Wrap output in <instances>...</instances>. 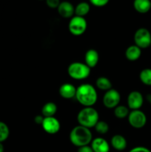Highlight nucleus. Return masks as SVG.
<instances>
[{
    "label": "nucleus",
    "instance_id": "1",
    "mask_svg": "<svg viewBox=\"0 0 151 152\" xmlns=\"http://www.w3.org/2000/svg\"><path fill=\"white\" fill-rule=\"evenodd\" d=\"M76 99L84 107H92L98 99L97 91L92 85L81 84L76 88Z\"/></svg>",
    "mask_w": 151,
    "mask_h": 152
},
{
    "label": "nucleus",
    "instance_id": "2",
    "mask_svg": "<svg viewBox=\"0 0 151 152\" xmlns=\"http://www.w3.org/2000/svg\"><path fill=\"white\" fill-rule=\"evenodd\" d=\"M69 138L73 145L79 148L89 145L93 140V135L90 129L78 125L71 130Z\"/></svg>",
    "mask_w": 151,
    "mask_h": 152
},
{
    "label": "nucleus",
    "instance_id": "3",
    "mask_svg": "<svg viewBox=\"0 0 151 152\" xmlns=\"http://www.w3.org/2000/svg\"><path fill=\"white\" fill-rule=\"evenodd\" d=\"M99 120V114L93 107H84L77 115V121L79 126L87 129L95 127Z\"/></svg>",
    "mask_w": 151,
    "mask_h": 152
},
{
    "label": "nucleus",
    "instance_id": "4",
    "mask_svg": "<svg viewBox=\"0 0 151 152\" xmlns=\"http://www.w3.org/2000/svg\"><path fill=\"white\" fill-rule=\"evenodd\" d=\"M90 69L85 63L74 62L70 64L68 68V75L76 80H83L87 79L90 74Z\"/></svg>",
    "mask_w": 151,
    "mask_h": 152
},
{
    "label": "nucleus",
    "instance_id": "5",
    "mask_svg": "<svg viewBox=\"0 0 151 152\" xmlns=\"http://www.w3.org/2000/svg\"><path fill=\"white\" fill-rule=\"evenodd\" d=\"M87 28V23L85 18L81 16H73L70 18L69 24H68V29L71 34L73 36H81L86 31Z\"/></svg>",
    "mask_w": 151,
    "mask_h": 152
},
{
    "label": "nucleus",
    "instance_id": "6",
    "mask_svg": "<svg viewBox=\"0 0 151 152\" xmlns=\"http://www.w3.org/2000/svg\"><path fill=\"white\" fill-rule=\"evenodd\" d=\"M135 45L141 49L150 47L151 45V34L145 28H139L134 34Z\"/></svg>",
    "mask_w": 151,
    "mask_h": 152
},
{
    "label": "nucleus",
    "instance_id": "7",
    "mask_svg": "<svg viewBox=\"0 0 151 152\" xmlns=\"http://www.w3.org/2000/svg\"><path fill=\"white\" fill-rule=\"evenodd\" d=\"M129 124L134 129H142L147 123V116L142 111L133 110L127 117Z\"/></svg>",
    "mask_w": 151,
    "mask_h": 152
},
{
    "label": "nucleus",
    "instance_id": "8",
    "mask_svg": "<svg viewBox=\"0 0 151 152\" xmlns=\"http://www.w3.org/2000/svg\"><path fill=\"white\" fill-rule=\"evenodd\" d=\"M120 100H121V95L119 92L115 89L111 88L105 92L102 99V102L107 108L112 109L118 106Z\"/></svg>",
    "mask_w": 151,
    "mask_h": 152
},
{
    "label": "nucleus",
    "instance_id": "9",
    "mask_svg": "<svg viewBox=\"0 0 151 152\" xmlns=\"http://www.w3.org/2000/svg\"><path fill=\"white\" fill-rule=\"evenodd\" d=\"M41 126L43 130L49 134H56L59 132L61 128L60 123L54 117H44Z\"/></svg>",
    "mask_w": 151,
    "mask_h": 152
},
{
    "label": "nucleus",
    "instance_id": "10",
    "mask_svg": "<svg viewBox=\"0 0 151 152\" xmlns=\"http://www.w3.org/2000/svg\"><path fill=\"white\" fill-rule=\"evenodd\" d=\"M144 103V97L142 93L137 91H133L127 96V106L129 109L139 110Z\"/></svg>",
    "mask_w": 151,
    "mask_h": 152
},
{
    "label": "nucleus",
    "instance_id": "11",
    "mask_svg": "<svg viewBox=\"0 0 151 152\" xmlns=\"http://www.w3.org/2000/svg\"><path fill=\"white\" fill-rule=\"evenodd\" d=\"M58 13L65 19L72 18L75 14V7L71 2L68 1H64L60 3L57 8Z\"/></svg>",
    "mask_w": 151,
    "mask_h": 152
},
{
    "label": "nucleus",
    "instance_id": "12",
    "mask_svg": "<svg viewBox=\"0 0 151 152\" xmlns=\"http://www.w3.org/2000/svg\"><path fill=\"white\" fill-rule=\"evenodd\" d=\"M91 148L93 152H109L110 144L102 137H96L91 141Z\"/></svg>",
    "mask_w": 151,
    "mask_h": 152
},
{
    "label": "nucleus",
    "instance_id": "13",
    "mask_svg": "<svg viewBox=\"0 0 151 152\" xmlns=\"http://www.w3.org/2000/svg\"><path fill=\"white\" fill-rule=\"evenodd\" d=\"M59 94L64 99H72L75 97L76 88L70 83H64L59 88Z\"/></svg>",
    "mask_w": 151,
    "mask_h": 152
},
{
    "label": "nucleus",
    "instance_id": "14",
    "mask_svg": "<svg viewBox=\"0 0 151 152\" xmlns=\"http://www.w3.org/2000/svg\"><path fill=\"white\" fill-rule=\"evenodd\" d=\"M84 61L90 68L96 67L99 61V55L97 50L95 49H89L87 50L84 55Z\"/></svg>",
    "mask_w": 151,
    "mask_h": 152
},
{
    "label": "nucleus",
    "instance_id": "15",
    "mask_svg": "<svg viewBox=\"0 0 151 152\" xmlns=\"http://www.w3.org/2000/svg\"><path fill=\"white\" fill-rule=\"evenodd\" d=\"M111 145L117 151H123L127 148V140L125 137L121 134H115L111 138Z\"/></svg>",
    "mask_w": 151,
    "mask_h": 152
},
{
    "label": "nucleus",
    "instance_id": "16",
    "mask_svg": "<svg viewBox=\"0 0 151 152\" xmlns=\"http://www.w3.org/2000/svg\"><path fill=\"white\" fill-rule=\"evenodd\" d=\"M142 55V49L136 45H130L126 49L125 56L127 60L134 62L138 60Z\"/></svg>",
    "mask_w": 151,
    "mask_h": 152
},
{
    "label": "nucleus",
    "instance_id": "17",
    "mask_svg": "<svg viewBox=\"0 0 151 152\" xmlns=\"http://www.w3.org/2000/svg\"><path fill=\"white\" fill-rule=\"evenodd\" d=\"M133 7L139 13H146L151 9L150 0H134Z\"/></svg>",
    "mask_w": 151,
    "mask_h": 152
},
{
    "label": "nucleus",
    "instance_id": "18",
    "mask_svg": "<svg viewBox=\"0 0 151 152\" xmlns=\"http://www.w3.org/2000/svg\"><path fill=\"white\" fill-rule=\"evenodd\" d=\"M57 111V105L53 102H48L43 105L41 108V114L44 117H54Z\"/></svg>",
    "mask_w": 151,
    "mask_h": 152
},
{
    "label": "nucleus",
    "instance_id": "19",
    "mask_svg": "<svg viewBox=\"0 0 151 152\" xmlns=\"http://www.w3.org/2000/svg\"><path fill=\"white\" fill-rule=\"evenodd\" d=\"M90 10V6L89 3L86 1H81L78 3L75 7V16L84 17L88 14Z\"/></svg>",
    "mask_w": 151,
    "mask_h": 152
},
{
    "label": "nucleus",
    "instance_id": "20",
    "mask_svg": "<svg viewBox=\"0 0 151 152\" xmlns=\"http://www.w3.org/2000/svg\"><path fill=\"white\" fill-rule=\"evenodd\" d=\"M96 87L102 91H107L110 90L112 88V83L108 78L105 77H100L96 80Z\"/></svg>",
    "mask_w": 151,
    "mask_h": 152
},
{
    "label": "nucleus",
    "instance_id": "21",
    "mask_svg": "<svg viewBox=\"0 0 151 152\" xmlns=\"http://www.w3.org/2000/svg\"><path fill=\"white\" fill-rule=\"evenodd\" d=\"M129 113H130L129 108L125 105H118V106L114 108V115L118 119L126 118V117H128Z\"/></svg>",
    "mask_w": 151,
    "mask_h": 152
},
{
    "label": "nucleus",
    "instance_id": "22",
    "mask_svg": "<svg viewBox=\"0 0 151 152\" xmlns=\"http://www.w3.org/2000/svg\"><path fill=\"white\" fill-rule=\"evenodd\" d=\"M141 82L145 86H151V68H144L139 74Z\"/></svg>",
    "mask_w": 151,
    "mask_h": 152
},
{
    "label": "nucleus",
    "instance_id": "23",
    "mask_svg": "<svg viewBox=\"0 0 151 152\" xmlns=\"http://www.w3.org/2000/svg\"><path fill=\"white\" fill-rule=\"evenodd\" d=\"M10 135V130L6 123L0 121V142L5 141Z\"/></svg>",
    "mask_w": 151,
    "mask_h": 152
},
{
    "label": "nucleus",
    "instance_id": "24",
    "mask_svg": "<svg viewBox=\"0 0 151 152\" xmlns=\"http://www.w3.org/2000/svg\"><path fill=\"white\" fill-rule=\"evenodd\" d=\"M94 128L96 132L100 134H105L109 131V125L107 124V123H106L105 121H102V120H99Z\"/></svg>",
    "mask_w": 151,
    "mask_h": 152
},
{
    "label": "nucleus",
    "instance_id": "25",
    "mask_svg": "<svg viewBox=\"0 0 151 152\" xmlns=\"http://www.w3.org/2000/svg\"><path fill=\"white\" fill-rule=\"evenodd\" d=\"M90 4H93L95 7H101L107 5L109 2L110 0H89Z\"/></svg>",
    "mask_w": 151,
    "mask_h": 152
},
{
    "label": "nucleus",
    "instance_id": "26",
    "mask_svg": "<svg viewBox=\"0 0 151 152\" xmlns=\"http://www.w3.org/2000/svg\"><path fill=\"white\" fill-rule=\"evenodd\" d=\"M46 4L50 8H58L59 5L60 4V0H45Z\"/></svg>",
    "mask_w": 151,
    "mask_h": 152
},
{
    "label": "nucleus",
    "instance_id": "27",
    "mask_svg": "<svg viewBox=\"0 0 151 152\" xmlns=\"http://www.w3.org/2000/svg\"><path fill=\"white\" fill-rule=\"evenodd\" d=\"M129 152H151L149 148L144 146H137L132 148Z\"/></svg>",
    "mask_w": 151,
    "mask_h": 152
},
{
    "label": "nucleus",
    "instance_id": "28",
    "mask_svg": "<svg viewBox=\"0 0 151 152\" xmlns=\"http://www.w3.org/2000/svg\"><path fill=\"white\" fill-rule=\"evenodd\" d=\"M78 152H93V149H92L91 146L87 145H84V146L79 147L78 148Z\"/></svg>",
    "mask_w": 151,
    "mask_h": 152
},
{
    "label": "nucleus",
    "instance_id": "29",
    "mask_svg": "<svg viewBox=\"0 0 151 152\" xmlns=\"http://www.w3.org/2000/svg\"><path fill=\"white\" fill-rule=\"evenodd\" d=\"M44 117L41 115H37L34 117V122L38 125L42 124V122L44 120Z\"/></svg>",
    "mask_w": 151,
    "mask_h": 152
},
{
    "label": "nucleus",
    "instance_id": "30",
    "mask_svg": "<svg viewBox=\"0 0 151 152\" xmlns=\"http://www.w3.org/2000/svg\"><path fill=\"white\" fill-rule=\"evenodd\" d=\"M4 145H3L2 142H0V152H4Z\"/></svg>",
    "mask_w": 151,
    "mask_h": 152
},
{
    "label": "nucleus",
    "instance_id": "31",
    "mask_svg": "<svg viewBox=\"0 0 151 152\" xmlns=\"http://www.w3.org/2000/svg\"><path fill=\"white\" fill-rule=\"evenodd\" d=\"M149 102H150V104H151V96H150V98H149Z\"/></svg>",
    "mask_w": 151,
    "mask_h": 152
},
{
    "label": "nucleus",
    "instance_id": "32",
    "mask_svg": "<svg viewBox=\"0 0 151 152\" xmlns=\"http://www.w3.org/2000/svg\"><path fill=\"white\" fill-rule=\"evenodd\" d=\"M40 1H42V0H40Z\"/></svg>",
    "mask_w": 151,
    "mask_h": 152
},
{
    "label": "nucleus",
    "instance_id": "33",
    "mask_svg": "<svg viewBox=\"0 0 151 152\" xmlns=\"http://www.w3.org/2000/svg\"><path fill=\"white\" fill-rule=\"evenodd\" d=\"M150 46H151V45H150Z\"/></svg>",
    "mask_w": 151,
    "mask_h": 152
}]
</instances>
